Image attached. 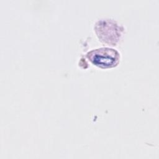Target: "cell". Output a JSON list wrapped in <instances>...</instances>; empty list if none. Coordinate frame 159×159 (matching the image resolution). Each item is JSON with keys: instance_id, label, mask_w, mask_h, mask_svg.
<instances>
[{"instance_id": "obj_1", "label": "cell", "mask_w": 159, "mask_h": 159, "mask_svg": "<svg viewBox=\"0 0 159 159\" xmlns=\"http://www.w3.org/2000/svg\"><path fill=\"white\" fill-rule=\"evenodd\" d=\"M86 57L94 65L101 68L115 67L120 61L119 53L109 47L92 50L87 53Z\"/></svg>"}]
</instances>
